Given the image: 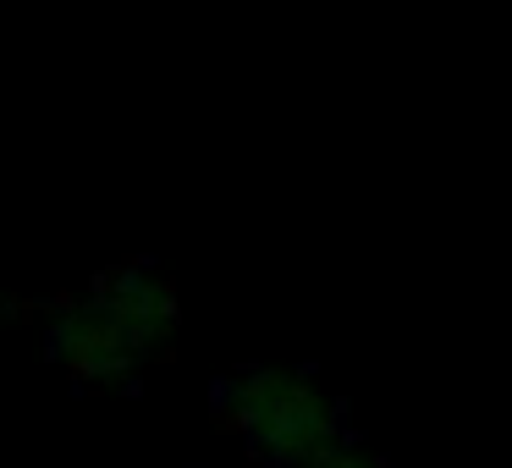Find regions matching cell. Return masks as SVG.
Returning a JSON list of instances; mask_svg holds the SVG:
<instances>
[{
    "mask_svg": "<svg viewBox=\"0 0 512 468\" xmlns=\"http://www.w3.org/2000/svg\"><path fill=\"white\" fill-rule=\"evenodd\" d=\"M177 336V292L149 265H116L83 298L50 309L45 342L50 358L89 391L133 386L149 358Z\"/></svg>",
    "mask_w": 512,
    "mask_h": 468,
    "instance_id": "obj_1",
    "label": "cell"
},
{
    "mask_svg": "<svg viewBox=\"0 0 512 468\" xmlns=\"http://www.w3.org/2000/svg\"><path fill=\"white\" fill-rule=\"evenodd\" d=\"M215 413L232 435H243L248 452L270 457L276 468H314L347 446L336 397L309 369H292V364L237 369L215 391Z\"/></svg>",
    "mask_w": 512,
    "mask_h": 468,
    "instance_id": "obj_2",
    "label": "cell"
},
{
    "mask_svg": "<svg viewBox=\"0 0 512 468\" xmlns=\"http://www.w3.org/2000/svg\"><path fill=\"white\" fill-rule=\"evenodd\" d=\"M314 468H397V463H386V457H375V452H358V446H342V452H331Z\"/></svg>",
    "mask_w": 512,
    "mask_h": 468,
    "instance_id": "obj_3",
    "label": "cell"
}]
</instances>
